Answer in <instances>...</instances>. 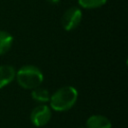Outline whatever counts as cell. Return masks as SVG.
<instances>
[{"mask_svg": "<svg viewBox=\"0 0 128 128\" xmlns=\"http://www.w3.org/2000/svg\"><path fill=\"white\" fill-rule=\"evenodd\" d=\"M78 98V91L73 86H63L50 95V108L63 112L71 109Z\"/></svg>", "mask_w": 128, "mask_h": 128, "instance_id": "obj_1", "label": "cell"}, {"mask_svg": "<svg viewBox=\"0 0 128 128\" xmlns=\"http://www.w3.org/2000/svg\"><path fill=\"white\" fill-rule=\"evenodd\" d=\"M15 78L18 85L27 90L39 87L44 80L42 71L35 65H24L20 67L16 71Z\"/></svg>", "mask_w": 128, "mask_h": 128, "instance_id": "obj_2", "label": "cell"}, {"mask_svg": "<svg viewBox=\"0 0 128 128\" xmlns=\"http://www.w3.org/2000/svg\"><path fill=\"white\" fill-rule=\"evenodd\" d=\"M82 21V11L79 7L73 6L66 9L61 18L62 27L66 31H72L76 29Z\"/></svg>", "mask_w": 128, "mask_h": 128, "instance_id": "obj_3", "label": "cell"}, {"mask_svg": "<svg viewBox=\"0 0 128 128\" xmlns=\"http://www.w3.org/2000/svg\"><path fill=\"white\" fill-rule=\"evenodd\" d=\"M51 116V108L45 104H40L32 110L30 114V120L35 126L42 127L50 121Z\"/></svg>", "mask_w": 128, "mask_h": 128, "instance_id": "obj_4", "label": "cell"}, {"mask_svg": "<svg viewBox=\"0 0 128 128\" xmlns=\"http://www.w3.org/2000/svg\"><path fill=\"white\" fill-rule=\"evenodd\" d=\"M16 71L11 65H0V89L10 84L15 79Z\"/></svg>", "mask_w": 128, "mask_h": 128, "instance_id": "obj_5", "label": "cell"}, {"mask_svg": "<svg viewBox=\"0 0 128 128\" xmlns=\"http://www.w3.org/2000/svg\"><path fill=\"white\" fill-rule=\"evenodd\" d=\"M110 120L103 115H91L86 121V128H111Z\"/></svg>", "mask_w": 128, "mask_h": 128, "instance_id": "obj_6", "label": "cell"}, {"mask_svg": "<svg viewBox=\"0 0 128 128\" xmlns=\"http://www.w3.org/2000/svg\"><path fill=\"white\" fill-rule=\"evenodd\" d=\"M13 41V36L9 32L5 30H0V56L6 54L11 49Z\"/></svg>", "mask_w": 128, "mask_h": 128, "instance_id": "obj_7", "label": "cell"}, {"mask_svg": "<svg viewBox=\"0 0 128 128\" xmlns=\"http://www.w3.org/2000/svg\"><path fill=\"white\" fill-rule=\"evenodd\" d=\"M31 96L32 98L37 101V102H40V103H46L49 101L50 99V93L47 89L45 88H42V87H37L35 89H32V92H31Z\"/></svg>", "mask_w": 128, "mask_h": 128, "instance_id": "obj_8", "label": "cell"}, {"mask_svg": "<svg viewBox=\"0 0 128 128\" xmlns=\"http://www.w3.org/2000/svg\"><path fill=\"white\" fill-rule=\"evenodd\" d=\"M79 6L84 9H96L104 6L107 0H77Z\"/></svg>", "mask_w": 128, "mask_h": 128, "instance_id": "obj_9", "label": "cell"}, {"mask_svg": "<svg viewBox=\"0 0 128 128\" xmlns=\"http://www.w3.org/2000/svg\"><path fill=\"white\" fill-rule=\"evenodd\" d=\"M46 2H48L49 4H52V5H56L60 2V0H45Z\"/></svg>", "mask_w": 128, "mask_h": 128, "instance_id": "obj_10", "label": "cell"}, {"mask_svg": "<svg viewBox=\"0 0 128 128\" xmlns=\"http://www.w3.org/2000/svg\"><path fill=\"white\" fill-rule=\"evenodd\" d=\"M78 128H86V127H78Z\"/></svg>", "mask_w": 128, "mask_h": 128, "instance_id": "obj_11", "label": "cell"}]
</instances>
